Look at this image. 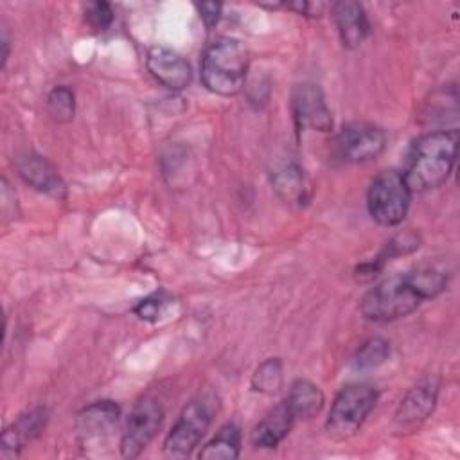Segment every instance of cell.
I'll list each match as a JSON object with an SVG mask.
<instances>
[{
    "label": "cell",
    "mask_w": 460,
    "mask_h": 460,
    "mask_svg": "<svg viewBox=\"0 0 460 460\" xmlns=\"http://www.w3.org/2000/svg\"><path fill=\"white\" fill-rule=\"evenodd\" d=\"M446 273L433 266L395 273L363 295L359 311L370 322H394L411 314L422 302L438 296L446 289Z\"/></svg>",
    "instance_id": "1"
},
{
    "label": "cell",
    "mask_w": 460,
    "mask_h": 460,
    "mask_svg": "<svg viewBox=\"0 0 460 460\" xmlns=\"http://www.w3.org/2000/svg\"><path fill=\"white\" fill-rule=\"evenodd\" d=\"M458 147V129H438L419 137L408 153L402 178L413 192L440 187L449 178Z\"/></svg>",
    "instance_id": "2"
},
{
    "label": "cell",
    "mask_w": 460,
    "mask_h": 460,
    "mask_svg": "<svg viewBox=\"0 0 460 460\" xmlns=\"http://www.w3.org/2000/svg\"><path fill=\"white\" fill-rule=\"evenodd\" d=\"M250 54L243 41L223 36L214 40L201 58V81L212 93L230 97L243 92Z\"/></svg>",
    "instance_id": "3"
},
{
    "label": "cell",
    "mask_w": 460,
    "mask_h": 460,
    "mask_svg": "<svg viewBox=\"0 0 460 460\" xmlns=\"http://www.w3.org/2000/svg\"><path fill=\"white\" fill-rule=\"evenodd\" d=\"M217 408L219 399L212 392H203L192 397L167 433L164 440V453L172 458L189 456L210 428Z\"/></svg>",
    "instance_id": "4"
},
{
    "label": "cell",
    "mask_w": 460,
    "mask_h": 460,
    "mask_svg": "<svg viewBox=\"0 0 460 460\" xmlns=\"http://www.w3.org/2000/svg\"><path fill=\"white\" fill-rule=\"evenodd\" d=\"M376 401L377 390L372 385L352 383L343 386L334 397L325 420V429L329 437L343 440L359 431V428L374 410Z\"/></svg>",
    "instance_id": "5"
},
{
    "label": "cell",
    "mask_w": 460,
    "mask_h": 460,
    "mask_svg": "<svg viewBox=\"0 0 460 460\" xmlns=\"http://www.w3.org/2000/svg\"><path fill=\"white\" fill-rule=\"evenodd\" d=\"M411 190L397 171L379 172L367 192L368 214L383 226L399 225L410 208Z\"/></svg>",
    "instance_id": "6"
},
{
    "label": "cell",
    "mask_w": 460,
    "mask_h": 460,
    "mask_svg": "<svg viewBox=\"0 0 460 460\" xmlns=\"http://www.w3.org/2000/svg\"><path fill=\"white\" fill-rule=\"evenodd\" d=\"M164 420V406L160 399L147 394L129 411L122 437L120 455L124 458H137L153 440Z\"/></svg>",
    "instance_id": "7"
},
{
    "label": "cell",
    "mask_w": 460,
    "mask_h": 460,
    "mask_svg": "<svg viewBox=\"0 0 460 460\" xmlns=\"http://www.w3.org/2000/svg\"><path fill=\"white\" fill-rule=\"evenodd\" d=\"M385 146V131L370 122H349L338 131L334 138V151L338 158L350 164L374 160L383 153Z\"/></svg>",
    "instance_id": "8"
},
{
    "label": "cell",
    "mask_w": 460,
    "mask_h": 460,
    "mask_svg": "<svg viewBox=\"0 0 460 460\" xmlns=\"http://www.w3.org/2000/svg\"><path fill=\"white\" fill-rule=\"evenodd\" d=\"M291 113L298 131L327 133L332 129V115L323 90L314 83H300L293 88Z\"/></svg>",
    "instance_id": "9"
},
{
    "label": "cell",
    "mask_w": 460,
    "mask_h": 460,
    "mask_svg": "<svg viewBox=\"0 0 460 460\" xmlns=\"http://www.w3.org/2000/svg\"><path fill=\"white\" fill-rule=\"evenodd\" d=\"M438 399V385L424 381L410 388L394 413V429L401 435L417 431L433 413Z\"/></svg>",
    "instance_id": "10"
},
{
    "label": "cell",
    "mask_w": 460,
    "mask_h": 460,
    "mask_svg": "<svg viewBox=\"0 0 460 460\" xmlns=\"http://www.w3.org/2000/svg\"><path fill=\"white\" fill-rule=\"evenodd\" d=\"M149 74L165 88L172 92L185 90L192 81V68L189 61L172 49L151 47L146 58Z\"/></svg>",
    "instance_id": "11"
},
{
    "label": "cell",
    "mask_w": 460,
    "mask_h": 460,
    "mask_svg": "<svg viewBox=\"0 0 460 460\" xmlns=\"http://www.w3.org/2000/svg\"><path fill=\"white\" fill-rule=\"evenodd\" d=\"M16 171L20 178L38 192L54 196L58 199L66 196V185L61 174L45 156L31 151L23 153L16 158Z\"/></svg>",
    "instance_id": "12"
},
{
    "label": "cell",
    "mask_w": 460,
    "mask_h": 460,
    "mask_svg": "<svg viewBox=\"0 0 460 460\" xmlns=\"http://www.w3.org/2000/svg\"><path fill=\"white\" fill-rule=\"evenodd\" d=\"M47 420H49V410L45 406H38L22 413L2 433V447H0L2 458L18 456L20 451L43 431Z\"/></svg>",
    "instance_id": "13"
},
{
    "label": "cell",
    "mask_w": 460,
    "mask_h": 460,
    "mask_svg": "<svg viewBox=\"0 0 460 460\" xmlns=\"http://www.w3.org/2000/svg\"><path fill=\"white\" fill-rule=\"evenodd\" d=\"M340 40L347 49H358L370 34V22L361 4L345 0L331 5Z\"/></svg>",
    "instance_id": "14"
},
{
    "label": "cell",
    "mask_w": 460,
    "mask_h": 460,
    "mask_svg": "<svg viewBox=\"0 0 460 460\" xmlns=\"http://www.w3.org/2000/svg\"><path fill=\"white\" fill-rule=\"evenodd\" d=\"M323 402H325V397H323V392L320 390V386H316L314 383H311L307 379H296L291 385L288 397L284 401V404L295 422L309 420V419L316 417L322 411Z\"/></svg>",
    "instance_id": "15"
},
{
    "label": "cell",
    "mask_w": 460,
    "mask_h": 460,
    "mask_svg": "<svg viewBox=\"0 0 460 460\" xmlns=\"http://www.w3.org/2000/svg\"><path fill=\"white\" fill-rule=\"evenodd\" d=\"M119 415L120 408L117 406V402L102 399L83 408L77 413L75 426L84 438H97L102 433H108V429H111L117 424Z\"/></svg>",
    "instance_id": "16"
},
{
    "label": "cell",
    "mask_w": 460,
    "mask_h": 460,
    "mask_svg": "<svg viewBox=\"0 0 460 460\" xmlns=\"http://www.w3.org/2000/svg\"><path fill=\"white\" fill-rule=\"evenodd\" d=\"M293 417L289 415L286 404H279L270 410L255 426L252 433V442L255 447L261 449H273L277 447L289 433L293 426Z\"/></svg>",
    "instance_id": "17"
},
{
    "label": "cell",
    "mask_w": 460,
    "mask_h": 460,
    "mask_svg": "<svg viewBox=\"0 0 460 460\" xmlns=\"http://www.w3.org/2000/svg\"><path fill=\"white\" fill-rule=\"evenodd\" d=\"M271 185L280 199L291 205H302L309 199V183L296 164H286L271 176Z\"/></svg>",
    "instance_id": "18"
},
{
    "label": "cell",
    "mask_w": 460,
    "mask_h": 460,
    "mask_svg": "<svg viewBox=\"0 0 460 460\" xmlns=\"http://www.w3.org/2000/svg\"><path fill=\"white\" fill-rule=\"evenodd\" d=\"M241 451V433L232 422L219 428V431L203 446L199 458L203 460H234Z\"/></svg>",
    "instance_id": "19"
},
{
    "label": "cell",
    "mask_w": 460,
    "mask_h": 460,
    "mask_svg": "<svg viewBox=\"0 0 460 460\" xmlns=\"http://www.w3.org/2000/svg\"><path fill=\"white\" fill-rule=\"evenodd\" d=\"M252 388L255 392L273 395L282 388V361L280 358H268L262 361L253 376H252Z\"/></svg>",
    "instance_id": "20"
},
{
    "label": "cell",
    "mask_w": 460,
    "mask_h": 460,
    "mask_svg": "<svg viewBox=\"0 0 460 460\" xmlns=\"http://www.w3.org/2000/svg\"><path fill=\"white\" fill-rule=\"evenodd\" d=\"M390 354V343L381 336H372L361 343L354 356V365L359 370H372L385 363Z\"/></svg>",
    "instance_id": "21"
},
{
    "label": "cell",
    "mask_w": 460,
    "mask_h": 460,
    "mask_svg": "<svg viewBox=\"0 0 460 460\" xmlns=\"http://www.w3.org/2000/svg\"><path fill=\"white\" fill-rule=\"evenodd\" d=\"M47 111L58 122L72 120V117L75 113V95H74V92L65 84L52 88L47 95Z\"/></svg>",
    "instance_id": "22"
},
{
    "label": "cell",
    "mask_w": 460,
    "mask_h": 460,
    "mask_svg": "<svg viewBox=\"0 0 460 460\" xmlns=\"http://www.w3.org/2000/svg\"><path fill=\"white\" fill-rule=\"evenodd\" d=\"M84 20L86 23L97 31V32H102L106 31L111 22H113V9L108 2H93V4H88L86 11H84Z\"/></svg>",
    "instance_id": "23"
},
{
    "label": "cell",
    "mask_w": 460,
    "mask_h": 460,
    "mask_svg": "<svg viewBox=\"0 0 460 460\" xmlns=\"http://www.w3.org/2000/svg\"><path fill=\"white\" fill-rule=\"evenodd\" d=\"M164 304H165L164 295H162V293H155V295L144 298V300L135 307V313H137L142 320L153 322V320L158 318V314H160Z\"/></svg>",
    "instance_id": "24"
},
{
    "label": "cell",
    "mask_w": 460,
    "mask_h": 460,
    "mask_svg": "<svg viewBox=\"0 0 460 460\" xmlns=\"http://www.w3.org/2000/svg\"><path fill=\"white\" fill-rule=\"evenodd\" d=\"M198 11H199V16L203 20V23L212 29L214 25H217L219 22V16H221V4H216V2H208V4H198L196 5Z\"/></svg>",
    "instance_id": "25"
},
{
    "label": "cell",
    "mask_w": 460,
    "mask_h": 460,
    "mask_svg": "<svg viewBox=\"0 0 460 460\" xmlns=\"http://www.w3.org/2000/svg\"><path fill=\"white\" fill-rule=\"evenodd\" d=\"M2 49H4V52H2V68H4L5 61H7V56H9V40H7L5 32L2 34Z\"/></svg>",
    "instance_id": "26"
}]
</instances>
